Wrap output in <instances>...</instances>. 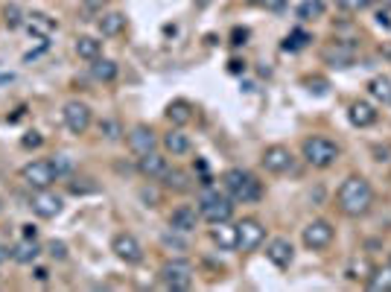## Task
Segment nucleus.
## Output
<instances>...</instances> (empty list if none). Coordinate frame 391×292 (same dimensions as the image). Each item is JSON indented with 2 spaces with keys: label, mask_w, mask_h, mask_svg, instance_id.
Wrapping results in <instances>:
<instances>
[{
  "label": "nucleus",
  "mask_w": 391,
  "mask_h": 292,
  "mask_svg": "<svg viewBox=\"0 0 391 292\" xmlns=\"http://www.w3.org/2000/svg\"><path fill=\"white\" fill-rule=\"evenodd\" d=\"M336 208L348 219H359L374 208V187L365 176H348L336 190Z\"/></svg>",
  "instance_id": "f257e3e1"
},
{
  "label": "nucleus",
  "mask_w": 391,
  "mask_h": 292,
  "mask_svg": "<svg viewBox=\"0 0 391 292\" xmlns=\"http://www.w3.org/2000/svg\"><path fill=\"white\" fill-rule=\"evenodd\" d=\"M222 187L225 193L234 202H242V205H254L263 199V181L249 173V169H240V167H231L222 173Z\"/></svg>",
  "instance_id": "f03ea898"
},
{
  "label": "nucleus",
  "mask_w": 391,
  "mask_h": 292,
  "mask_svg": "<svg viewBox=\"0 0 391 292\" xmlns=\"http://www.w3.org/2000/svg\"><path fill=\"white\" fill-rule=\"evenodd\" d=\"M199 213L204 222H211V225L228 222V219L234 216V199L219 193V187H213L211 181H204L202 193H199Z\"/></svg>",
  "instance_id": "7ed1b4c3"
},
{
  "label": "nucleus",
  "mask_w": 391,
  "mask_h": 292,
  "mask_svg": "<svg viewBox=\"0 0 391 292\" xmlns=\"http://www.w3.org/2000/svg\"><path fill=\"white\" fill-rule=\"evenodd\" d=\"M339 155H341L339 143L330 140V138H324V135L304 138V143H301V158H304V161H307L310 167H315V169L333 167V164L339 161Z\"/></svg>",
  "instance_id": "20e7f679"
},
{
  "label": "nucleus",
  "mask_w": 391,
  "mask_h": 292,
  "mask_svg": "<svg viewBox=\"0 0 391 292\" xmlns=\"http://www.w3.org/2000/svg\"><path fill=\"white\" fill-rule=\"evenodd\" d=\"M158 281H161L167 289L181 292L193 286V266L190 260H167L161 269H158Z\"/></svg>",
  "instance_id": "39448f33"
},
{
  "label": "nucleus",
  "mask_w": 391,
  "mask_h": 292,
  "mask_svg": "<svg viewBox=\"0 0 391 292\" xmlns=\"http://www.w3.org/2000/svg\"><path fill=\"white\" fill-rule=\"evenodd\" d=\"M333 240H336V228L330 225L327 219H313V222H307V228L301 231V242L310 251H324L333 246Z\"/></svg>",
  "instance_id": "423d86ee"
},
{
  "label": "nucleus",
  "mask_w": 391,
  "mask_h": 292,
  "mask_svg": "<svg viewBox=\"0 0 391 292\" xmlns=\"http://www.w3.org/2000/svg\"><path fill=\"white\" fill-rule=\"evenodd\" d=\"M59 176H56V169H53V164L50 161H30V164H23L21 167V181L27 187H32V190H47L53 185Z\"/></svg>",
  "instance_id": "0eeeda50"
},
{
  "label": "nucleus",
  "mask_w": 391,
  "mask_h": 292,
  "mask_svg": "<svg viewBox=\"0 0 391 292\" xmlns=\"http://www.w3.org/2000/svg\"><path fill=\"white\" fill-rule=\"evenodd\" d=\"M266 240V225L257 216H246L237 222V249L240 251H254L260 249Z\"/></svg>",
  "instance_id": "6e6552de"
},
{
  "label": "nucleus",
  "mask_w": 391,
  "mask_h": 292,
  "mask_svg": "<svg viewBox=\"0 0 391 292\" xmlns=\"http://www.w3.org/2000/svg\"><path fill=\"white\" fill-rule=\"evenodd\" d=\"M260 164L266 167V173H275V176H284L289 173L292 167H295V155H292V149H286V146H266L263 155H260Z\"/></svg>",
  "instance_id": "1a4fd4ad"
},
{
  "label": "nucleus",
  "mask_w": 391,
  "mask_h": 292,
  "mask_svg": "<svg viewBox=\"0 0 391 292\" xmlns=\"http://www.w3.org/2000/svg\"><path fill=\"white\" fill-rule=\"evenodd\" d=\"M62 120H65L67 132H73V135H85V132L91 129V120H94L91 117V105H85L79 100H70L62 108Z\"/></svg>",
  "instance_id": "9d476101"
},
{
  "label": "nucleus",
  "mask_w": 391,
  "mask_h": 292,
  "mask_svg": "<svg viewBox=\"0 0 391 292\" xmlns=\"http://www.w3.org/2000/svg\"><path fill=\"white\" fill-rule=\"evenodd\" d=\"M112 251L117 254V260H123L126 266H138L143 260V246L140 240L129 234V231H120V234L112 240Z\"/></svg>",
  "instance_id": "9b49d317"
},
{
  "label": "nucleus",
  "mask_w": 391,
  "mask_h": 292,
  "mask_svg": "<svg viewBox=\"0 0 391 292\" xmlns=\"http://www.w3.org/2000/svg\"><path fill=\"white\" fill-rule=\"evenodd\" d=\"M30 208H32L35 216H41V219H56L59 213H62V208H65V199L59 196V193H53L50 187L35 190V196L30 199Z\"/></svg>",
  "instance_id": "f8f14e48"
},
{
  "label": "nucleus",
  "mask_w": 391,
  "mask_h": 292,
  "mask_svg": "<svg viewBox=\"0 0 391 292\" xmlns=\"http://www.w3.org/2000/svg\"><path fill=\"white\" fill-rule=\"evenodd\" d=\"M321 59L330 67H350L353 59H357V44L345 41V39H336L321 50Z\"/></svg>",
  "instance_id": "ddd939ff"
},
{
  "label": "nucleus",
  "mask_w": 391,
  "mask_h": 292,
  "mask_svg": "<svg viewBox=\"0 0 391 292\" xmlns=\"http://www.w3.org/2000/svg\"><path fill=\"white\" fill-rule=\"evenodd\" d=\"M126 140H129V149L134 152V155H146V152H152V149H158V135H155V129L152 126H146V123H138L134 126L129 135H126Z\"/></svg>",
  "instance_id": "4468645a"
},
{
  "label": "nucleus",
  "mask_w": 391,
  "mask_h": 292,
  "mask_svg": "<svg viewBox=\"0 0 391 292\" xmlns=\"http://www.w3.org/2000/svg\"><path fill=\"white\" fill-rule=\"evenodd\" d=\"M167 169H169V161H167V158L158 152V149L146 152V155H138V173H140L143 178H149V181L164 178Z\"/></svg>",
  "instance_id": "2eb2a0df"
},
{
  "label": "nucleus",
  "mask_w": 391,
  "mask_h": 292,
  "mask_svg": "<svg viewBox=\"0 0 391 292\" xmlns=\"http://www.w3.org/2000/svg\"><path fill=\"white\" fill-rule=\"evenodd\" d=\"M199 208H193V205H178V208L169 213V228L178 231V234H190V231H196V225H199Z\"/></svg>",
  "instance_id": "dca6fc26"
},
{
  "label": "nucleus",
  "mask_w": 391,
  "mask_h": 292,
  "mask_svg": "<svg viewBox=\"0 0 391 292\" xmlns=\"http://www.w3.org/2000/svg\"><path fill=\"white\" fill-rule=\"evenodd\" d=\"M377 117H380V112L368 103V100H357V103H350V108H348V120L357 129H368V126H374L377 123Z\"/></svg>",
  "instance_id": "f3484780"
},
{
  "label": "nucleus",
  "mask_w": 391,
  "mask_h": 292,
  "mask_svg": "<svg viewBox=\"0 0 391 292\" xmlns=\"http://www.w3.org/2000/svg\"><path fill=\"white\" fill-rule=\"evenodd\" d=\"M266 258L272 260L277 269H286V266L292 263V258H295V249H292V242H289V240L275 237V240L266 246Z\"/></svg>",
  "instance_id": "a211bd4d"
},
{
  "label": "nucleus",
  "mask_w": 391,
  "mask_h": 292,
  "mask_svg": "<svg viewBox=\"0 0 391 292\" xmlns=\"http://www.w3.org/2000/svg\"><path fill=\"white\" fill-rule=\"evenodd\" d=\"M161 146H164V152L167 155H187L193 149V143H190V135H184L178 126H173L167 132V135L161 138Z\"/></svg>",
  "instance_id": "6ab92c4d"
},
{
  "label": "nucleus",
  "mask_w": 391,
  "mask_h": 292,
  "mask_svg": "<svg viewBox=\"0 0 391 292\" xmlns=\"http://www.w3.org/2000/svg\"><path fill=\"white\" fill-rule=\"evenodd\" d=\"M27 30L39 41H47L56 32V21L50 15H44V12H32V15H27Z\"/></svg>",
  "instance_id": "aec40b11"
},
{
  "label": "nucleus",
  "mask_w": 391,
  "mask_h": 292,
  "mask_svg": "<svg viewBox=\"0 0 391 292\" xmlns=\"http://www.w3.org/2000/svg\"><path fill=\"white\" fill-rule=\"evenodd\" d=\"M211 240L222 251H234L237 249V225H231V219H228V222H216L211 228Z\"/></svg>",
  "instance_id": "412c9836"
},
{
  "label": "nucleus",
  "mask_w": 391,
  "mask_h": 292,
  "mask_svg": "<svg viewBox=\"0 0 391 292\" xmlns=\"http://www.w3.org/2000/svg\"><path fill=\"white\" fill-rule=\"evenodd\" d=\"M39 254H41L39 242H35V240H27V237H23L18 246H12V260H15V263H23V266H32L35 260H39Z\"/></svg>",
  "instance_id": "4be33fe9"
},
{
  "label": "nucleus",
  "mask_w": 391,
  "mask_h": 292,
  "mask_svg": "<svg viewBox=\"0 0 391 292\" xmlns=\"http://www.w3.org/2000/svg\"><path fill=\"white\" fill-rule=\"evenodd\" d=\"M73 50H76V56L85 59V62H94V59L103 56V41L94 39V35H79L76 44H73Z\"/></svg>",
  "instance_id": "5701e85b"
},
{
  "label": "nucleus",
  "mask_w": 391,
  "mask_h": 292,
  "mask_svg": "<svg viewBox=\"0 0 391 292\" xmlns=\"http://www.w3.org/2000/svg\"><path fill=\"white\" fill-rule=\"evenodd\" d=\"M96 27H100V32L105 39H114V35H120L126 30V15L123 12H105V15L96 21Z\"/></svg>",
  "instance_id": "b1692460"
},
{
  "label": "nucleus",
  "mask_w": 391,
  "mask_h": 292,
  "mask_svg": "<svg viewBox=\"0 0 391 292\" xmlns=\"http://www.w3.org/2000/svg\"><path fill=\"white\" fill-rule=\"evenodd\" d=\"M161 181H164V187L173 190V193H187V190L193 187L190 173H184V169H178V167H169Z\"/></svg>",
  "instance_id": "393cba45"
},
{
  "label": "nucleus",
  "mask_w": 391,
  "mask_h": 292,
  "mask_svg": "<svg viewBox=\"0 0 391 292\" xmlns=\"http://www.w3.org/2000/svg\"><path fill=\"white\" fill-rule=\"evenodd\" d=\"M167 120H169V123H173V126H187L190 123V120H193V105L187 103V100H176V103H169L167 105Z\"/></svg>",
  "instance_id": "a878e982"
},
{
  "label": "nucleus",
  "mask_w": 391,
  "mask_h": 292,
  "mask_svg": "<svg viewBox=\"0 0 391 292\" xmlns=\"http://www.w3.org/2000/svg\"><path fill=\"white\" fill-rule=\"evenodd\" d=\"M117 73H120V65L112 62V59H103L100 56V59H94V62H91V76L96 82H114Z\"/></svg>",
  "instance_id": "bb28decb"
},
{
  "label": "nucleus",
  "mask_w": 391,
  "mask_h": 292,
  "mask_svg": "<svg viewBox=\"0 0 391 292\" xmlns=\"http://www.w3.org/2000/svg\"><path fill=\"white\" fill-rule=\"evenodd\" d=\"M368 94H371V100L374 103H380V105H391V76H374L368 82Z\"/></svg>",
  "instance_id": "cd10ccee"
},
{
  "label": "nucleus",
  "mask_w": 391,
  "mask_h": 292,
  "mask_svg": "<svg viewBox=\"0 0 391 292\" xmlns=\"http://www.w3.org/2000/svg\"><path fill=\"white\" fill-rule=\"evenodd\" d=\"M374 272V266H371V260L368 258H359V254H357V258H350L348 260V269H345V278H348V281H368V275Z\"/></svg>",
  "instance_id": "c85d7f7f"
},
{
  "label": "nucleus",
  "mask_w": 391,
  "mask_h": 292,
  "mask_svg": "<svg viewBox=\"0 0 391 292\" xmlns=\"http://www.w3.org/2000/svg\"><path fill=\"white\" fill-rule=\"evenodd\" d=\"M365 286H368L371 292H388L391 289V263L383 266V269H374L368 275V281H365Z\"/></svg>",
  "instance_id": "c756f323"
},
{
  "label": "nucleus",
  "mask_w": 391,
  "mask_h": 292,
  "mask_svg": "<svg viewBox=\"0 0 391 292\" xmlns=\"http://www.w3.org/2000/svg\"><path fill=\"white\" fill-rule=\"evenodd\" d=\"M324 15V0H304L298 6V18L301 21H315Z\"/></svg>",
  "instance_id": "7c9ffc66"
},
{
  "label": "nucleus",
  "mask_w": 391,
  "mask_h": 292,
  "mask_svg": "<svg viewBox=\"0 0 391 292\" xmlns=\"http://www.w3.org/2000/svg\"><path fill=\"white\" fill-rule=\"evenodd\" d=\"M50 164H53V169H56V176H59V178H62V176H70L73 169H76V164H73V158H70L67 152L53 155V158H50Z\"/></svg>",
  "instance_id": "2f4dec72"
},
{
  "label": "nucleus",
  "mask_w": 391,
  "mask_h": 292,
  "mask_svg": "<svg viewBox=\"0 0 391 292\" xmlns=\"http://www.w3.org/2000/svg\"><path fill=\"white\" fill-rule=\"evenodd\" d=\"M313 41V35L310 32H304V30H295V32H289L286 35V41H284V50H304Z\"/></svg>",
  "instance_id": "473e14b6"
},
{
  "label": "nucleus",
  "mask_w": 391,
  "mask_h": 292,
  "mask_svg": "<svg viewBox=\"0 0 391 292\" xmlns=\"http://www.w3.org/2000/svg\"><path fill=\"white\" fill-rule=\"evenodd\" d=\"M100 132H103V135H105L108 140H120V138L126 135L123 126H120L117 120H103V123H100Z\"/></svg>",
  "instance_id": "72a5a7b5"
},
{
  "label": "nucleus",
  "mask_w": 391,
  "mask_h": 292,
  "mask_svg": "<svg viewBox=\"0 0 391 292\" xmlns=\"http://www.w3.org/2000/svg\"><path fill=\"white\" fill-rule=\"evenodd\" d=\"M44 251L50 254L53 260H67V246H65L62 240H50V242L44 246Z\"/></svg>",
  "instance_id": "f704fd0d"
},
{
  "label": "nucleus",
  "mask_w": 391,
  "mask_h": 292,
  "mask_svg": "<svg viewBox=\"0 0 391 292\" xmlns=\"http://www.w3.org/2000/svg\"><path fill=\"white\" fill-rule=\"evenodd\" d=\"M67 190L73 193V196H85V193H94L96 185H91V178H73Z\"/></svg>",
  "instance_id": "c9c22d12"
},
{
  "label": "nucleus",
  "mask_w": 391,
  "mask_h": 292,
  "mask_svg": "<svg viewBox=\"0 0 391 292\" xmlns=\"http://www.w3.org/2000/svg\"><path fill=\"white\" fill-rule=\"evenodd\" d=\"M3 21H6V27H9V30L21 27V23H23V18H21V9H18L15 3L6 6V9H3Z\"/></svg>",
  "instance_id": "e433bc0d"
},
{
  "label": "nucleus",
  "mask_w": 391,
  "mask_h": 292,
  "mask_svg": "<svg viewBox=\"0 0 391 292\" xmlns=\"http://www.w3.org/2000/svg\"><path fill=\"white\" fill-rule=\"evenodd\" d=\"M336 6L345 9V12H362V9L371 6V0H336Z\"/></svg>",
  "instance_id": "4c0bfd02"
},
{
  "label": "nucleus",
  "mask_w": 391,
  "mask_h": 292,
  "mask_svg": "<svg viewBox=\"0 0 391 292\" xmlns=\"http://www.w3.org/2000/svg\"><path fill=\"white\" fill-rule=\"evenodd\" d=\"M41 143H44V138L39 135V132H27V135L21 138V146H23V149H39Z\"/></svg>",
  "instance_id": "58836bf2"
},
{
  "label": "nucleus",
  "mask_w": 391,
  "mask_h": 292,
  "mask_svg": "<svg viewBox=\"0 0 391 292\" xmlns=\"http://www.w3.org/2000/svg\"><path fill=\"white\" fill-rule=\"evenodd\" d=\"M79 3H82L85 9H91V12H100V9H105L108 0H79Z\"/></svg>",
  "instance_id": "ea45409f"
},
{
  "label": "nucleus",
  "mask_w": 391,
  "mask_h": 292,
  "mask_svg": "<svg viewBox=\"0 0 391 292\" xmlns=\"http://www.w3.org/2000/svg\"><path fill=\"white\" fill-rule=\"evenodd\" d=\"M263 6L268 9V12H280L286 6V0H263Z\"/></svg>",
  "instance_id": "a19ab883"
},
{
  "label": "nucleus",
  "mask_w": 391,
  "mask_h": 292,
  "mask_svg": "<svg viewBox=\"0 0 391 292\" xmlns=\"http://www.w3.org/2000/svg\"><path fill=\"white\" fill-rule=\"evenodd\" d=\"M246 39H249V30H234V41L231 44H246Z\"/></svg>",
  "instance_id": "79ce46f5"
},
{
  "label": "nucleus",
  "mask_w": 391,
  "mask_h": 292,
  "mask_svg": "<svg viewBox=\"0 0 391 292\" xmlns=\"http://www.w3.org/2000/svg\"><path fill=\"white\" fill-rule=\"evenodd\" d=\"M21 228H23V237H27V240L39 237V228H35V225H21Z\"/></svg>",
  "instance_id": "37998d69"
},
{
  "label": "nucleus",
  "mask_w": 391,
  "mask_h": 292,
  "mask_svg": "<svg viewBox=\"0 0 391 292\" xmlns=\"http://www.w3.org/2000/svg\"><path fill=\"white\" fill-rule=\"evenodd\" d=\"M9 258H12V249H9V246H3V242H0V266H3V263H6Z\"/></svg>",
  "instance_id": "c03bdc74"
},
{
  "label": "nucleus",
  "mask_w": 391,
  "mask_h": 292,
  "mask_svg": "<svg viewBox=\"0 0 391 292\" xmlns=\"http://www.w3.org/2000/svg\"><path fill=\"white\" fill-rule=\"evenodd\" d=\"M140 196H143L146 202H152V208H155V205H158V196H155V193H149V190H146V187L140 190Z\"/></svg>",
  "instance_id": "a18cd8bd"
},
{
  "label": "nucleus",
  "mask_w": 391,
  "mask_h": 292,
  "mask_svg": "<svg viewBox=\"0 0 391 292\" xmlns=\"http://www.w3.org/2000/svg\"><path fill=\"white\" fill-rule=\"evenodd\" d=\"M35 278H39V281H47V278H50V272H47L44 266H35Z\"/></svg>",
  "instance_id": "49530a36"
},
{
  "label": "nucleus",
  "mask_w": 391,
  "mask_h": 292,
  "mask_svg": "<svg viewBox=\"0 0 391 292\" xmlns=\"http://www.w3.org/2000/svg\"><path fill=\"white\" fill-rule=\"evenodd\" d=\"M240 70H246V65H242V62H231V73H240Z\"/></svg>",
  "instance_id": "de8ad7c7"
},
{
  "label": "nucleus",
  "mask_w": 391,
  "mask_h": 292,
  "mask_svg": "<svg viewBox=\"0 0 391 292\" xmlns=\"http://www.w3.org/2000/svg\"><path fill=\"white\" fill-rule=\"evenodd\" d=\"M246 3H263V0H246Z\"/></svg>",
  "instance_id": "09e8293b"
},
{
  "label": "nucleus",
  "mask_w": 391,
  "mask_h": 292,
  "mask_svg": "<svg viewBox=\"0 0 391 292\" xmlns=\"http://www.w3.org/2000/svg\"><path fill=\"white\" fill-rule=\"evenodd\" d=\"M388 258H391V251H388Z\"/></svg>",
  "instance_id": "8fccbe9b"
}]
</instances>
